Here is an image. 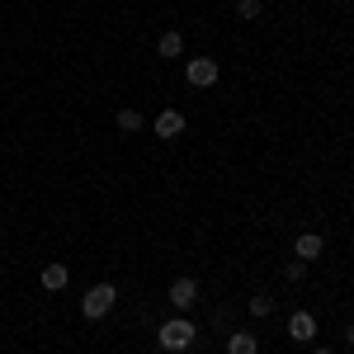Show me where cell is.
Returning <instances> with one entry per match:
<instances>
[{
    "mask_svg": "<svg viewBox=\"0 0 354 354\" xmlns=\"http://www.w3.org/2000/svg\"><path fill=\"white\" fill-rule=\"evenodd\" d=\"M255 350H260V345H255L250 330H232V335H227V354H255Z\"/></svg>",
    "mask_w": 354,
    "mask_h": 354,
    "instance_id": "8fae6325",
    "label": "cell"
},
{
    "mask_svg": "<svg viewBox=\"0 0 354 354\" xmlns=\"http://www.w3.org/2000/svg\"><path fill=\"white\" fill-rule=\"evenodd\" d=\"M156 340H161V350H170V354L189 350L194 345V322L189 317H175V322H165V326L156 330Z\"/></svg>",
    "mask_w": 354,
    "mask_h": 354,
    "instance_id": "6da1fadb",
    "label": "cell"
},
{
    "mask_svg": "<svg viewBox=\"0 0 354 354\" xmlns=\"http://www.w3.org/2000/svg\"><path fill=\"white\" fill-rule=\"evenodd\" d=\"M165 298H170V307H175V312H189L194 302H198V283H194V279H175Z\"/></svg>",
    "mask_w": 354,
    "mask_h": 354,
    "instance_id": "277c9868",
    "label": "cell"
},
{
    "mask_svg": "<svg viewBox=\"0 0 354 354\" xmlns=\"http://www.w3.org/2000/svg\"><path fill=\"white\" fill-rule=\"evenodd\" d=\"M38 283H43L48 293H62V288H66V265H43Z\"/></svg>",
    "mask_w": 354,
    "mask_h": 354,
    "instance_id": "9c48e42d",
    "label": "cell"
},
{
    "mask_svg": "<svg viewBox=\"0 0 354 354\" xmlns=\"http://www.w3.org/2000/svg\"><path fill=\"white\" fill-rule=\"evenodd\" d=\"M185 81L198 85V90L218 85V62H213V57H189V66H185Z\"/></svg>",
    "mask_w": 354,
    "mask_h": 354,
    "instance_id": "3957f363",
    "label": "cell"
},
{
    "mask_svg": "<svg viewBox=\"0 0 354 354\" xmlns=\"http://www.w3.org/2000/svg\"><path fill=\"white\" fill-rule=\"evenodd\" d=\"M113 298H118L113 283H95V288L81 298V312L90 317V322H100V317H109V312H113Z\"/></svg>",
    "mask_w": 354,
    "mask_h": 354,
    "instance_id": "7a4b0ae2",
    "label": "cell"
},
{
    "mask_svg": "<svg viewBox=\"0 0 354 354\" xmlns=\"http://www.w3.org/2000/svg\"><path fill=\"white\" fill-rule=\"evenodd\" d=\"M236 15H241V19H260L265 5H260V0H236Z\"/></svg>",
    "mask_w": 354,
    "mask_h": 354,
    "instance_id": "4fadbf2b",
    "label": "cell"
},
{
    "mask_svg": "<svg viewBox=\"0 0 354 354\" xmlns=\"http://www.w3.org/2000/svg\"><path fill=\"white\" fill-rule=\"evenodd\" d=\"M312 354H330V350H322V345H317V350H312Z\"/></svg>",
    "mask_w": 354,
    "mask_h": 354,
    "instance_id": "2e32d148",
    "label": "cell"
},
{
    "mask_svg": "<svg viewBox=\"0 0 354 354\" xmlns=\"http://www.w3.org/2000/svg\"><path fill=\"white\" fill-rule=\"evenodd\" d=\"M345 340H350V345H354V326H350V330H345Z\"/></svg>",
    "mask_w": 354,
    "mask_h": 354,
    "instance_id": "9a60e30c",
    "label": "cell"
},
{
    "mask_svg": "<svg viewBox=\"0 0 354 354\" xmlns=\"http://www.w3.org/2000/svg\"><path fill=\"white\" fill-rule=\"evenodd\" d=\"M288 335L302 340V345H312V340H317V317H312V312H293V317H288Z\"/></svg>",
    "mask_w": 354,
    "mask_h": 354,
    "instance_id": "8992f818",
    "label": "cell"
},
{
    "mask_svg": "<svg viewBox=\"0 0 354 354\" xmlns=\"http://www.w3.org/2000/svg\"><path fill=\"white\" fill-rule=\"evenodd\" d=\"M245 307H250V317H270V312H274V298H270V293H255Z\"/></svg>",
    "mask_w": 354,
    "mask_h": 354,
    "instance_id": "7c38bea8",
    "label": "cell"
},
{
    "mask_svg": "<svg viewBox=\"0 0 354 354\" xmlns=\"http://www.w3.org/2000/svg\"><path fill=\"white\" fill-rule=\"evenodd\" d=\"M113 123H118L123 133H142V128H147V118H142V109H133V104H123V109L113 113Z\"/></svg>",
    "mask_w": 354,
    "mask_h": 354,
    "instance_id": "ba28073f",
    "label": "cell"
},
{
    "mask_svg": "<svg viewBox=\"0 0 354 354\" xmlns=\"http://www.w3.org/2000/svg\"><path fill=\"white\" fill-rule=\"evenodd\" d=\"M302 274H307V260H298V255H293V260L283 265V279H288V283H298Z\"/></svg>",
    "mask_w": 354,
    "mask_h": 354,
    "instance_id": "5bb4252c",
    "label": "cell"
},
{
    "mask_svg": "<svg viewBox=\"0 0 354 354\" xmlns=\"http://www.w3.org/2000/svg\"><path fill=\"white\" fill-rule=\"evenodd\" d=\"M156 53H161V57H180V53H185V38H180V28H165L161 38H156Z\"/></svg>",
    "mask_w": 354,
    "mask_h": 354,
    "instance_id": "30bf717a",
    "label": "cell"
},
{
    "mask_svg": "<svg viewBox=\"0 0 354 354\" xmlns=\"http://www.w3.org/2000/svg\"><path fill=\"white\" fill-rule=\"evenodd\" d=\"M322 250H326V241H322L317 232H302L298 241H293V255H298V260H307V265H312V260H317Z\"/></svg>",
    "mask_w": 354,
    "mask_h": 354,
    "instance_id": "52a82bcc",
    "label": "cell"
},
{
    "mask_svg": "<svg viewBox=\"0 0 354 354\" xmlns=\"http://www.w3.org/2000/svg\"><path fill=\"white\" fill-rule=\"evenodd\" d=\"M151 133L165 137V142H170V137H180V133H185V113H180V109H161L156 118H151Z\"/></svg>",
    "mask_w": 354,
    "mask_h": 354,
    "instance_id": "5b68a950",
    "label": "cell"
}]
</instances>
